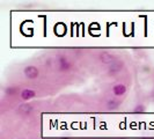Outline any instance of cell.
Here are the masks:
<instances>
[{"mask_svg": "<svg viewBox=\"0 0 154 139\" xmlns=\"http://www.w3.org/2000/svg\"><path fill=\"white\" fill-rule=\"evenodd\" d=\"M101 60L103 63H106V64H112L114 63V57L111 56L110 54H108V52H103V54H101Z\"/></svg>", "mask_w": 154, "mask_h": 139, "instance_id": "8992f818", "label": "cell"}, {"mask_svg": "<svg viewBox=\"0 0 154 139\" xmlns=\"http://www.w3.org/2000/svg\"><path fill=\"white\" fill-rule=\"evenodd\" d=\"M112 92L115 94L116 96H123L124 94L126 93V87L122 84H118V85L114 86V88H112Z\"/></svg>", "mask_w": 154, "mask_h": 139, "instance_id": "3957f363", "label": "cell"}, {"mask_svg": "<svg viewBox=\"0 0 154 139\" xmlns=\"http://www.w3.org/2000/svg\"><path fill=\"white\" fill-rule=\"evenodd\" d=\"M23 72H24V76L28 78V79H31V80H32V79H36L39 74L38 69H37L36 66H32V65L27 66L26 69L23 70Z\"/></svg>", "mask_w": 154, "mask_h": 139, "instance_id": "6da1fadb", "label": "cell"}, {"mask_svg": "<svg viewBox=\"0 0 154 139\" xmlns=\"http://www.w3.org/2000/svg\"><path fill=\"white\" fill-rule=\"evenodd\" d=\"M69 67H71V64H69V60L64 57H60L59 58V69L62 71H69Z\"/></svg>", "mask_w": 154, "mask_h": 139, "instance_id": "277c9868", "label": "cell"}, {"mask_svg": "<svg viewBox=\"0 0 154 139\" xmlns=\"http://www.w3.org/2000/svg\"><path fill=\"white\" fill-rule=\"evenodd\" d=\"M36 96V93L35 91H32L30 88H26V89H23L22 92H21V99L23 101H28L32 99V97H35Z\"/></svg>", "mask_w": 154, "mask_h": 139, "instance_id": "7a4b0ae2", "label": "cell"}, {"mask_svg": "<svg viewBox=\"0 0 154 139\" xmlns=\"http://www.w3.org/2000/svg\"><path fill=\"white\" fill-rule=\"evenodd\" d=\"M30 110H31V107H30V106H27V104L21 106V107H20V109H19V111H20V113H22V114H24V115H26V114H28Z\"/></svg>", "mask_w": 154, "mask_h": 139, "instance_id": "52a82bcc", "label": "cell"}, {"mask_svg": "<svg viewBox=\"0 0 154 139\" xmlns=\"http://www.w3.org/2000/svg\"><path fill=\"white\" fill-rule=\"evenodd\" d=\"M145 111V107L144 106H137L134 109V113H144Z\"/></svg>", "mask_w": 154, "mask_h": 139, "instance_id": "ba28073f", "label": "cell"}, {"mask_svg": "<svg viewBox=\"0 0 154 139\" xmlns=\"http://www.w3.org/2000/svg\"><path fill=\"white\" fill-rule=\"evenodd\" d=\"M122 66H123V64L121 62H114L109 66V72L110 73H116V72H118L119 70L122 69Z\"/></svg>", "mask_w": 154, "mask_h": 139, "instance_id": "5b68a950", "label": "cell"}, {"mask_svg": "<svg viewBox=\"0 0 154 139\" xmlns=\"http://www.w3.org/2000/svg\"><path fill=\"white\" fill-rule=\"evenodd\" d=\"M117 106H118V102H116V101H112V102L109 103V107H110L111 109H115Z\"/></svg>", "mask_w": 154, "mask_h": 139, "instance_id": "9c48e42d", "label": "cell"}]
</instances>
